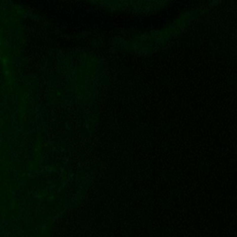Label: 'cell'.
I'll list each match as a JSON object with an SVG mask.
<instances>
[{"instance_id": "6da1fadb", "label": "cell", "mask_w": 237, "mask_h": 237, "mask_svg": "<svg viewBox=\"0 0 237 237\" xmlns=\"http://www.w3.org/2000/svg\"><path fill=\"white\" fill-rule=\"evenodd\" d=\"M78 188H80L81 190H87V189L90 188L91 186V182L88 180H81L77 184Z\"/></svg>"}, {"instance_id": "7a4b0ae2", "label": "cell", "mask_w": 237, "mask_h": 237, "mask_svg": "<svg viewBox=\"0 0 237 237\" xmlns=\"http://www.w3.org/2000/svg\"><path fill=\"white\" fill-rule=\"evenodd\" d=\"M64 207L66 209H74L76 207V200L75 199H68L65 201Z\"/></svg>"}, {"instance_id": "3957f363", "label": "cell", "mask_w": 237, "mask_h": 237, "mask_svg": "<svg viewBox=\"0 0 237 237\" xmlns=\"http://www.w3.org/2000/svg\"><path fill=\"white\" fill-rule=\"evenodd\" d=\"M76 101V97L75 95H72V94H70V95H67L66 97V105H73Z\"/></svg>"}]
</instances>
